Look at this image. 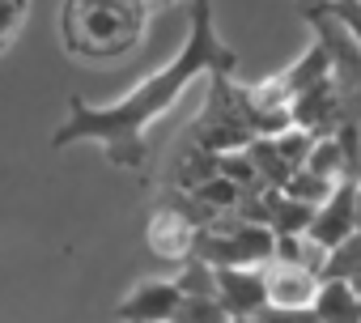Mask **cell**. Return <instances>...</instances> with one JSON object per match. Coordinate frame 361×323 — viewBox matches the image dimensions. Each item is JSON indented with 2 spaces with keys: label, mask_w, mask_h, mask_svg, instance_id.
<instances>
[{
  "label": "cell",
  "mask_w": 361,
  "mask_h": 323,
  "mask_svg": "<svg viewBox=\"0 0 361 323\" xmlns=\"http://www.w3.org/2000/svg\"><path fill=\"white\" fill-rule=\"evenodd\" d=\"M234 68H238L234 47H226L217 39V30H213V5L209 0H196L192 5V30H188V43L178 47V56L161 73L145 77L136 90H128L111 106H94V102L73 98L68 119L56 128L51 145L68 149L77 140H102L106 157L115 166H140L145 162V132L178 106V98L188 94V85L196 77H204V73L230 77Z\"/></svg>",
  "instance_id": "1"
},
{
  "label": "cell",
  "mask_w": 361,
  "mask_h": 323,
  "mask_svg": "<svg viewBox=\"0 0 361 323\" xmlns=\"http://www.w3.org/2000/svg\"><path fill=\"white\" fill-rule=\"evenodd\" d=\"M64 30L81 56H119L140 35V0H68Z\"/></svg>",
  "instance_id": "2"
},
{
  "label": "cell",
  "mask_w": 361,
  "mask_h": 323,
  "mask_svg": "<svg viewBox=\"0 0 361 323\" xmlns=\"http://www.w3.org/2000/svg\"><path fill=\"white\" fill-rule=\"evenodd\" d=\"M276 251V230L268 221H217L213 230H200L196 255L209 264H268Z\"/></svg>",
  "instance_id": "3"
},
{
  "label": "cell",
  "mask_w": 361,
  "mask_h": 323,
  "mask_svg": "<svg viewBox=\"0 0 361 323\" xmlns=\"http://www.w3.org/2000/svg\"><path fill=\"white\" fill-rule=\"evenodd\" d=\"M264 285H268V310H276V315H310L314 293L323 285V272L310 268V264L268 260L264 264Z\"/></svg>",
  "instance_id": "4"
},
{
  "label": "cell",
  "mask_w": 361,
  "mask_h": 323,
  "mask_svg": "<svg viewBox=\"0 0 361 323\" xmlns=\"http://www.w3.org/2000/svg\"><path fill=\"white\" fill-rule=\"evenodd\" d=\"M217 298L226 302L230 319H255L268 310V285L264 264H213Z\"/></svg>",
  "instance_id": "5"
},
{
  "label": "cell",
  "mask_w": 361,
  "mask_h": 323,
  "mask_svg": "<svg viewBox=\"0 0 361 323\" xmlns=\"http://www.w3.org/2000/svg\"><path fill=\"white\" fill-rule=\"evenodd\" d=\"M353 230H361V205H357V179H340L336 188H331V196L314 209V217H310V226H306V234L314 238V243H323L327 251L336 247V243H344Z\"/></svg>",
  "instance_id": "6"
},
{
  "label": "cell",
  "mask_w": 361,
  "mask_h": 323,
  "mask_svg": "<svg viewBox=\"0 0 361 323\" xmlns=\"http://www.w3.org/2000/svg\"><path fill=\"white\" fill-rule=\"evenodd\" d=\"M145 238H149V251H153L157 260H166V264H188V255H196L200 230H196V221H192L183 209L161 205V209H153Z\"/></svg>",
  "instance_id": "7"
},
{
  "label": "cell",
  "mask_w": 361,
  "mask_h": 323,
  "mask_svg": "<svg viewBox=\"0 0 361 323\" xmlns=\"http://www.w3.org/2000/svg\"><path fill=\"white\" fill-rule=\"evenodd\" d=\"M183 285L178 281H140L123 302H119V319H140V323H161V319H178L183 306Z\"/></svg>",
  "instance_id": "8"
},
{
  "label": "cell",
  "mask_w": 361,
  "mask_h": 323,
  "mask_svg": "<svg viewBox=\"0 0 361 323\" xmlns=\"http://www.w3.org/2000/svg\"><path fill=\"white\" fill-rule=\"evenodd\" d=\"M310 319H323V323H361V293L348 276H323L319 293H314V306H310Z\"/></svg>",
  "instance_id": "9"
},
{
  "label": "cell",
  "mask_w": 361,
  "mask_h": 323,
  "mask_svg": "<svg viewBox=\"0 0 361 323\" xmlns=\"http://www.w3.org/2000/svg\"><path fill=\"white\" fill-rule=\"evenodd\" d=\"M302 166H306V171H314V175H323V179H331V183L348 179V157H344L340 136H336V132L314 136V145H310V153H306Z\"/></svg>",
  "instance_id": "10"
},
{
  "label": "cell",
  "mask_w": 361,
  "mask_h": 323,
  "mask_svg": "<svg viewBox=\"0 0 361 323\" xmlns=\"http://www.w3.org/2000/svg\"><path fill=\"white\" fill-rule=\"evenodd\" d=\"M243 192H247V188H238V183H234V179H226L221 171H217V175H209V179H200V183H192L196 205H204V209H213V213H230V209H238Z\"/></svg>",
  "instance_id": "11"
},
{
  "label": "cell",
  "mask_w": 361,
  "mask_h": 323,
  "mask_svg": "<svg viewBox=\"0 0 361 323\" xmlns=\"http://www.w3.org/2000/svg\"><path fill=\"white\" fill-rule=\"evenodd\" d=\"M361 272V230H353L344 243H336L323 260V276H357Z\"/></svg>",
  "instance_id": "12"
},
{
  "label": "cell",
  "mask_w": 361,
  "mask_h": 323,
  "mask_svg": "<svg viewBox=\"0 0 361 323\" xmlns=\"http://www.w3.org/2000/svg\"><path fill=\"white\" fill-rule=\"evenodd\" d=\"M331 179H323V175H314V171H306V166H298L285 183H281V192L285 196H298V200H306V205H323L327 196H331Z\"/></svg>",
  "instance_id": "13"
},
{
  "label": "cell",
  "mask_w": 361,
  "mask_h": 323,
  "mask_svg": "<svg viewBox=\"0 0 361 323\" xmlns=\"http://www.w3.org/2000/svg\"><path fill=\"white\" fill-rule=\"evenodd\" d=\"M314 136H319V132H310V128H302V123H289L285 132H276V136H272V140H276V149H281V157L289 162V171H298L302 162H306V153H310Z\"/></svg>",
  "instance_id": "14"
},
{
  "label": "cell",
  "mask_w": 361,
  "mask_h": 323,
  "mask_svg": "<svg viewBox=\"0 0 361 323\" xmlns=\"http://www.w3.org/2000/svg\"><path fill=\"white\" fill-rule=\"evenodd\" d=\"M314 13H323L327 22H336L344 35H353L361 43V0H319Z\"/></svg>",
  "instance_id": "15"
},
{
  "label": "cell",
  "mask_w": 361,
  "mask_h": 323,
  "mask_svg": "<svg viewBox=\"0 0 361 323\" xmlns=\"http://www.w3.org/2000/svg\"><path fill=\"white\" fill-rule=\"evenodd\" d=\"M26 18V0H0V47H5Z\"/></svg>",
  "instance_id": "16"
},
{
  "label": "cell",
  "mask_w": 361,
  "mask_h": 323,
  "mask_svg": "<svg viewBox=\"0 0 361 323\" xmlns=\"http://www.w3.org/2000/svg\"><path fill=\"white\" fill-rule=\"evenodd\" d=\"M353 285H357V293H361V272H357V276H353Z\"/></svg>",
  "instance_id": "17"
},
{
  "label": "cell",
  "mask_w": 361,
  "mask_h": 323,
  "mask_svg": "<svg viewBox=\"0 0 361 323\" xmlns=\"http://www.w3.org/2000/svg\"><path fill=\"white\" fill-rule=\"evenodd\" d=\"M357 205H361V183H357Z\"/></svg>",
  "instance_id": "18"
}]
</instances>
